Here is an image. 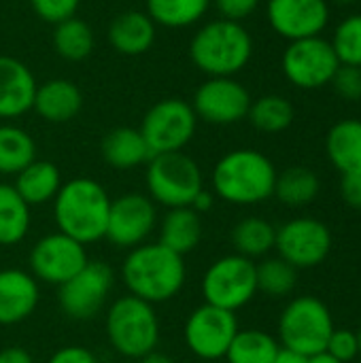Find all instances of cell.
<instances>
[{
  "mask_svg": "<svg viewBox=\"0 0 361 363\" xmlns=\"http://www.w3.org/2000/svg\"><path fill=\"white\" fill-rule=\"evenodd\" d=\"M121 279L130 296L155 306L181 294L187 281V264L183 255L162 242H145L128 251Z\"/></svg>",
  "mask_w": 361,
  "mask_h": 363,
  "instance_id": "obj_1",
  "label": "cell"
},
{
  "mask_svg": "<svg viewBox=\"0 0 361 363\" xmlns=\"http://www.w3.org/2000/svg\"><path fill=\"white\" fill-rule=\"evenodd\" d=\"M109 211V191L89 177H77L62 183L57 196L53 198V219L57 232L79 240L85 247L104 238Z\"/></svg>",
  "mask_w": 361,
  "mask_h": 363,
  "instance_id": "obj_2",
  "label": "cell"
},
{
  "mask_svg": "<svg viewBox=\"0 0 361 363\" xmlns=\"http://www.w3.org/2000/svg\"><path fill=\"white\" fill-rule=\"evenodd\" d=\"M277 168L268 155L255 149H234L213 168V194L223 202L253 206L274 196Z\"/></svg>",
  "mask_w": 361,
  "mask_h": 363,
  "instance_id": "obj_3",
  "label": "cell"
},
{
  "mask_svg": "<svg viewBox=\"0 0 361 363\" xmlns=\"http://www.w3.org/2000/svg\"><path fill=\"white\" fill-rule=\"evenodd\" d=\"M189 57L206 77H234L253 57V38L240 21H206L189 40Z\"/></svg>",
  "mask_w": 361,
  "mask_h": 363,
  "instance_id": "obj_4",
  "label": "cell"
},
{
  "mask_svg": "<svg viewBox=\"0 0 361 363\" xmlns=\"http://www.w3.org/2000/svg\"><path fill=\"white\" fill-rule=\"evenodd\" d=\"M106 338L115 353L140 359L160 345V317L153 304L134 296H121L106 308Z\"/></svg>",
  "mask_w": 361,
  "mask_h": 363,
  "instance_id": "obj_5",
  "label": "cell"
},
{
  "mask_svg": "<svg viewBox=\"0 0 361 363\" xmlns=\"http://www.w3.org/2000/svg\"><path fill=\"white\" fill-rule=\"evenodd\" d=\"M147 196L166 208L191 206L194 198L204 189V177L198 162L183 153H160L147 162L145 172Z\"/></svg>",
  "mask_w": 361,
  "mask_h": 363,
  "instance_id": "obj_6",
  "label": "cell"
},
{
  "mask_svg": "<svg viewBox=\"0 0 361 363\" xmlns=\"http://www.w3.org/2000/svg\"><path fill=\"white\" fill-rule=\"evenodd\" d=\"M334 330V317L326 302L315 296H298L279 317V345L281 349L313 357L326 351Z\"/></svg>",
  "mask_w": 361,
  "mask_h": 363,
  "instance_id": "obj_7",
  "label": "cell"
},
{
  "mask_svg": "<svg viewBox=\"0 0 361 363\" xmlns=\"http://www.w3.org/2000/svg\"><path fill=\"white\" fill-rule=\"evenodd\" d=\"M200 289L206 304L236 313L245 308L257 294L255 262L238 253L223 255L206 268Z\"/></svg>",
  "mask_w": 361,
  "mask_h": 363,
  "instance_id": "obj_8",
  "label": "cell"
},
{
  "mask_svg": "<svg viewBox=\"0 0 361 363\" xmlns=\"http://www.w3.org/2000/svg\"><path fill=\"white\" fill-rule=\"evenodd\" d=\"M198 128V117L191 102L183 98H164L155 102L143 117L140 134L151 155L183 151Z\"/></svg>",
  "mask_w": 361,
  "mask_h": 363,
  "instance_id": "obj_9",
  "label": "cell"
},
{
  "mask_svg": "<svg viewBox=\"0 0 361 363\" xmlns=\"http://www.w3.org/2000/svg\"><path fill=\"white\" fill-rule=\"evenodd\" d=\"M115 285V274L104 262H87L70 281L60 285L62 313L74 321H89L102 313Z\"/></svg>",
  "mask_w": 361,
  "mask_h": 363,
  "instance_id": "obj_10",
  "label": "cell"
},
{
  "mask_svg": "<svg viewBox=\"0 0 361 363\" xmlns=\"http://www.w3.org/2000/svg\"><path fill=\"white\" fill-rule=\"evenodd\" d=\"M340 62L323 36L291 40L281 55L285 79L300 89H319L332 83Z\"/></svg>",
  "mask_w": 361,
  "mask_h": 363,
  "instance_id": "obj_11",
  "label": "cell"
},
{
  "mask_svg": "<svg viewBox=\"0 0 361 363\" xmlns=\"http://www.w3.org/2000/svg\"><path fill=\"white\" fill-rule=\"evenodd\" d=\"M236 313L223 311L213 304H200L189 313L183 325L185 347L204 362L223 359L234 336L238 334Z\"/></svg>",
  "mask_w": 361,
  "mask_h": 363,
  "instance_id": "obj_12",
  "label": "cell"
},
{
  "mask_svg": "<svg viewBox=\"0 0 361 363\" xmlns=\"http://www.w3.org/2000/svg\"><path fill=\"white\" fill-rule=\"evenodd\" d=\"M334 238L330 228L315 217H296L277 228L274 249L279 257L296 270H306L323 264L332 251Z\"/></svg>",
  "mask_w": 361,
  "mask_h": 363,
  "instance_id": "obj_13",
  "label": "cell"
},
{
  "mask_svg": "<svg viewBox=\"0 0 361 363\" xmlns=\"http://www.w3.org/2000/svg\"><path fill=\"white\" fill-rule=\"evenodd\" d=\"M157 228V204L138 191H128L111 200L104 238L117 249H134L145 245Z\"/></svg>",
  "mask_w": 361,
  "mask_h": 363,
  "instance_id": "obj_14",
  "label": "cell"
},
{
  "mask_svg": "<svg viewBox=\"0 0 361 363\" xmlns=\"http://www.w3.org/2000/svg\"><path fill=\"white\" fill-rule=\"evenodd\" d=\"M85 245L62 234L51 232L36 240L28 255L30 274L45 285H64L87 264Z\"/></svg>",
  "mask_w": 361,
  "mask_h": 363,
  "instance_id": "obj_15",
  "label": "cell"
},
{
  "mask_svg": "<svg viewBox=\"0 0 361 363\" xmlns=\"http://www.w3.org/2000/svg\"><path fill=\"white\" fill-rule=\"evenodd\" d=\"M251 102L249 89L234 77H209L196 89L191 108L211 125H232L247 119Z\"/></svg>",
  "mask_w": 361,
  "mask_h": 363,
  "instance_id": "obj_16",
  "label": "cell"
},
{
  "mask_svg": "<svg viewBox=\"0 0 361 363\" xmlns=\"http://www.w3.org/2000/svg\"><path fill=\"white\" fill-rule=\"evenodd\" d=\"M266 17L270 28L291 40L321 36L330 23L328 0H268Z\"/></svg>",
  "mask_w": 361,
  "mask_h": 363,
  "instance_id": "obj_17",
  "label": "cell"
},
{
  "mask_svg": "<svg viewBox=\"0 0 361 363\" xmlns=\"http://www.w3.org/2000/svg\"><path fill=\"white\" fill-rule=\"evenodd\" d=\"M36 79L28 64L13 55H0V119L11 121L32 111Z\"/></svg>",
  "mask_w": 361,
  "mask_h": 363,
  "instance_id": "obj_18",
  "label": "cell"
},
{
  "mask_svg": "<svg viewBox=\"0 0 361 363\" xmlns=\"http://www.w3.org/2000/svg\"><path fill=\"white\" fill-rule=\"evenodd\" d=\"M40 302L38 281L19 268L0 270V325H17L32 317Z\"/></svg>",
  "mask_w": 361,
  "mask_h": 363,
  "instance_id": "obj_19",
  "label": "cell"
},
{
  "mask_svg": "<svg viewBox=\"0 0 361 363\" xmlns=\"http://www.w3.org/2000/svg\"><path fill=\"white\" fill-rule=\"evenodd\" d=\"M83 106L81 89L68 79H49L36 87L32 111L49 123H66L79 115Z\"/></svg>",
  "mask_w": 361,
  "mask_h": 363,
  "instance_id": "obj_20",
  "label": "cell"
},
{
  "mask_svg": "<svg viewBox=\"0 0 361 363\" xmlns=\"http://www.w3.org/2000/svg\"><path fill=\"white\" fill-rule=\"evenodd\" d=\"M157 36L155 21L145 11L119 13L109 26V43L121 55L147 53Z\"/></svg>",
  "mask_w": 361,
  "mask_h": 363,
  "instance_id": "obj_21",
  "label": "cell"
},
{
  "mask_svg": "<svg viewBox=\"0 0 361 363\" xmlns=\"http://www.w3.org/2000/svg\"><path fill=\"white\" fill-rule=\"evenodd\" d=\"M100 153L102 160L117 170H132L138 166H147V162L153 157L140 130L128 125L111 130L100 143Z\"/></svg>",
  "mask_w": 361,
  "mask_h": 363,
  "instance_id": "obj_22",
  "label": "cell"
},
{
  "mask_svg": "<svg viewBox=\"0 0 361 363\" xmlns=\"http://www.w3.org/2000/svg\"><path fill=\"white\" fill-rule=\"evenodd\" d=\"M204 228H202V217L189 208H168L164 219L160 221V240L164 247L179 255H187L198 249L202 240Z\"/></svg>",
  "mask_w": 361,
  "mask_h": 363,
  "instance_id": "obj_23",
  "label": "cell"
},
{
  "mask_svg": "<svg viewBox=\"0 0 361 363\" xmlns=\"http://www.w3.org/2000/svg\"><path fill=\"white\" fill-rule=\"evenodd\" d=\"M326 153L340 174L361 172V121L343 119L326 136Z\"/></svg>",
  "mask_w": 361,
  "mask_h": 363,
  "instance_id": "obj_24",
  "label": "cell"
},
{
  "mask_svg": "<svg viewBox=\"0 0 361 363\" xmlns=\"http://www.w3.org/2000/svg\"><path fill=\"white\" fill-rule=\"evenodd\" d=\"M13 187L26 200L28 206H40L53 202L62 187V174L53 162L34 160L19 174H15Z\"/></svg>",
  "mask_w": 361,
  "mask_h": 363,
  "instance_id": "obj_25",
  "label": "cell"
},
{
  "mask_svg": "<svg viewBox=\"0 0 361 363\" xmlns=\"http://www.w3.org/2000/svg\"><path fill=\"white\" fill-rule=\"evenodd\" d=\"M32 223V213L26 200L11 183H0V247L19 245Z\"/></svg>",
  "mask_w": 361,
  "mask_h": 363,
  "instance_id": "obj_26",
  "label": "cell"
},
{
  "mask_svg": "<svg viewBox=\"0 0 361 363\" xmlns=\"http://www.w3.org/2000/svg\"><path fill=\"white\" fill-rule=\"evenodd\" d=\"M36 160L32 134L15 123H0V174L15 177Z\"/></svg>",
  "mask_w": 361,
  "mask_h": 363,
  "instance_id": "obj_27",
  "label": "cell"
},
{
  "mask_svg": "<svg viewBox=\"0 0 361 363\" xmlns=\"http://www.w3.org/2000/svg\"><path fill=\"white\" fill-rule=\"evenodd\" d=\"M274 240H277V228L262 217H245L232 228L234 253L247 259L266 257L274 249Z\"/></svg>",
  "mask_w": 361,
  "mask_h": 363,
  "instance_id": "obj_28",
  "label": "cell"
},
{
  "mask_svg": "<svg viewBox=\"0 0 361 363\" xmlns=\"http://www.w3.org/2000/svg\"><path fill=\"white\" fill-rule=\"evenodd\" d=\"M213 0H147V15L155 26L181 30L204 19Z\"/></svg>",
  "mask_w": 361,
  "mask_h": 363,
  "instance_id": "obj_29",
  "label": "cell"
},
{
  "mask_svg": "<svg viewBox=\"0 0 361 363\" xmlns=\"http://www.w3.org/2000/svg\"><path fill=\"white\" fill-rule=\"evenodd\" d=\"M279 353L281 345L268 332L238 330L223 359L228 363H274Z\"/></svg>",
  "mask_w": 361,
  "mask_h": 363,
  "instance_id": "obj_30",
  "label": "cell"
},
{
  "mask_svg": "<svg viewBox=\"0 0 361 363\" xmlns=\"http://www.w3.org/2000/svg\"><path fill=\"white\" fill-rule=\"evenodd\" d=\"M96 45L94 30L87 21L79 17H68L55 23L53 30V49L60 57L68 62H81L91 55Z\"/></svg>",
  "mask_w": 361,
  "mask_h": 363,
  "instance_id": "obj_31",
  "label": "cell"
},
{
  "mask_svg": "<svg viewBox=\"0 0 361 363\" xmlns=\"http://www.w3.org/2000/svg\"><path fill=\"white\" fill-rule=\"evenodd\" d=\"M319 189H321L319 177L304 166H291L283 170L281 174H277V183H274V196L279 198V202L296 208L311 204L319 196Z\"/></svg>",
  "mask_w": 361,
  "mask_h": 363,
  "instance_id": "obj_32",
  "label": "cell"
},
{
  "mask_svg": "<svg viewBox=\"0 0 361 363\" xmlns=\"http://www.w3.org/2000/svg\"><path fill=\"white\" fill-rule=\"evenodd\" d=\"M247 119L251 125L264 134H279L287 130L294 121V106L287 98L279 94H268L251 102Z\"/></svg>",
  "mask_w": 361,
  "mask_h": 363,
  "instance_id": "obj_33",
  "label": "cell"
},
{
  "mask_svg": "<svg viewBox=\"0 0 361 363\" xmlns=\"http://www.w3.org/2000/svg\"><path fill=\"white\" fill-rule=\"evenodd\" d=\"M257 291L272 300H281L294 294L298 285V270L281 257H266L255 264Z\"/></svg>",
  "mask_w": 361,
  "mask_h": 363,
  "instance_id": "obj_34",
  "label": "cell"
},
{
  "mask_svg": "<svg viewBox=\"0 0 361 363\" xmlns=\"http://www.w3.org/2000/svg\"><path fill=\"white\" fill-rule=\"evenodd\" d=\"M330 43L340 64L361 66V13L345 17L336 26Z\"/></svg>",
  "mask_w": 361,
  "mask_h": 363,
  "instance_id": "obj_35",
  "label": "cell"
},
{
  "mask_svg": "<svg viewBox=\"0 0 361 363\" xmlns=\"http://www.w3.org/2000/svg\"><path fill=\"white\" fill-rule=\"evenodd\" d=\"M81 0H30L32 11L47 23H60L68 17H74Z\"/></svg>",
  "mask_w": 361,
  "mask_h": 363,
  "instance_id": "obj_36",
  "label": "cell"
},
{
  "mask_svg": "<svg viewBox=\"0 0 361 363\" xmlns=\"http://www.w3.org/2000/svg\"><path fill=\"white\" fill-rule=\"evenodd\" d=\"M332 85L336 94L349 102H360L361 100V66H345L340 64Z\"/></svg>",
  "mask_w": 361,
  "mask_h": 363,
  "instance_id": "obj_37",
  "label": "cell"
},
{
  "mask_svg": "<svg viewBox=\"0 0 361 363\" xmlns=\"http://www.w3.org/2000/svg\"><path fill=\"white\" fill-rule=\"evenodd\" d=\"M326 353H330L340 363H351L355 357H360L355 332H351V330H334L330 340H328Z\"/></svg>",
  "mask_w": 361,
  "mask_h": 363,
  "instance_id": "obj_38",
  "label": "cell"
},
{
  "mask_svg": "<svg viewBox=\"0 0 361 363\" xmlns=\"http://www.w3.org/2000/svg\"><path fill=\"white\" fill-rule=\"evenodd\" d=\"M213 4L223 19L243 23V19L251 17L257 11L260 0H213Z\"/></svg>",
  "mask_w": 361,
  "mask_h": 363,
  "instance_id": "obj_39",
  "label": "cell"
},
{
  "mask_svg": "<svg viewBox=\"0 0 361 363\" xmlns=\"http://www.w3.org/2000/svg\"><path fill=\"white\" fill-rule=\"evenodd\" d=\"M47 363H100V359L85 347L68 345V347L57 349Z\"/></svg>",
  "mask_w": 361,
  "mask_h": 363,
  "instance_id": "obj_40",
  "label": "cell"
},
{
  "mask_svg": "<svg viewBox=\"0 0 361 363\" xmlns=\"http://www.w3.org/2000/svg\"><path fill=\"white\" fill-rule=\"evenodd\" d=\"M340 196L347 206L361 211V172L355 174H343L340 181Z\"/></svg>",
  "mask_w": 361,
  "mask_h": 363,
  "instance_id": "obj_41",
  "label": "cell"
},
{
  "mask_svg": "<svg viewBox=\"0 0 361 363\" xmlns=\"http://www.w3.org/2000/svg\"><path fill=\"white\" fill-rule=\"evenodd\" d=\"M0 363H34V357L21 347H6L0 351Z\"/></svg>",
  "mask_w": 361,
  "mask_h": 363,
  "instance_id": "obj_42",
  "label": "cell"
},
{
  "mask_svg": "<svg viewBox=\"0 0 361 363\" xmlns=\"http://www.w3.org/2000/svg\"><path fill=\"white\" fill-rule=\"evenodd\" d=\"M213 204H215V194H213V191L202 189V191L194 198V202H191V206H189V208H194L198 215H202V213H209V211L213 208Z\"/></svg>",
  "mask_w": 361,
  "mask_h": 363,
  "instance_id": "obj_43",
  "label": "cell"
},
{
  "mask_svg": "<svg viewBox=\"0 0 361 363\" xmlns=\"http://www.w3.org/2000/svg\"><path fill=\"white\" fill-rule=\"evenodd\" d=\"M274 363H309V357L304 355H298L294 351H287V349H281V353L277 355Z\"/></svg>",
  "mask_w": 361,
  "mask_h": 363,
  "instance_id": "obj_44",
  "label": "cell"
},
{
  "mask_svg": "<svg viewBox=\"0 0 361 363\" xmlns=\"http://www.w3.org/2000/svg\"><path fill=\"white\" fill-rule=\"evenodd\" d=\"M138 363H177L170 355H166V353H160V351H151L149 355H145V357H140Z\"/></svg>",
  "mask_w": 361,
  "mask_h": 363,
  "instance_id": "obj_45",
  "label": "cell"
},
{
  "mask_svg": "<svg viewBox=\"0 0 361 363\" xmlns=\"http://www.w3.org/2000/svg\"><path fill=\"white\" fill-rule=\"evenodd\" d=\"M309 363H340L336 357H332L330 353H319V355H313V357H309Z\"/></svg>",
  "mask_w": 361,
  "mask_h": 363,
  "instance_id": "obj_46",
  "label": "cell"
},
{
  "mask_svg": "<svg viewBox=\"0 0 361 363\" xmlns=\"http://www.w3.org/2000/svg\"><path fill=\"white\" fill-rule=\"evenodd\" d=\"M355 338H357V351H360V357H361V319H360V325H357V332H355Z\"/></svg>",
  "mask_w": 361,
  "mask_h": 363,
  "instance_id": "obj_47",
  "label": "cell"
},
{
  "mask_svg": "<svg viewBox=\"0 0 361 363\" xmlns=\"http://www.w3.org/2000/svg\"><path fill=\"white\" fill-rule=\"evenodd\" d=\"M328 2H334V4H351V2H357V0H328Z\"/></svg>",
  "mask_w": 361,
  "mask_h": 363,
  "instance_id": "obj_48",
  "label": "cell"
},
{
  "mask_svg": "<svg viewBox=\"0 0 361 363\" xmlns=\"http://www.w3.org/2000/svg\"><path fill=\"white\" fill-rule=\"evenodd\" d=\"M360 294H361V291H360Z\"/></svg>",
  "mask_w": 361,
  "mask_h": 363,
  "instance_id": "obj_49",
  "label": "cell"
}]
</instances>
